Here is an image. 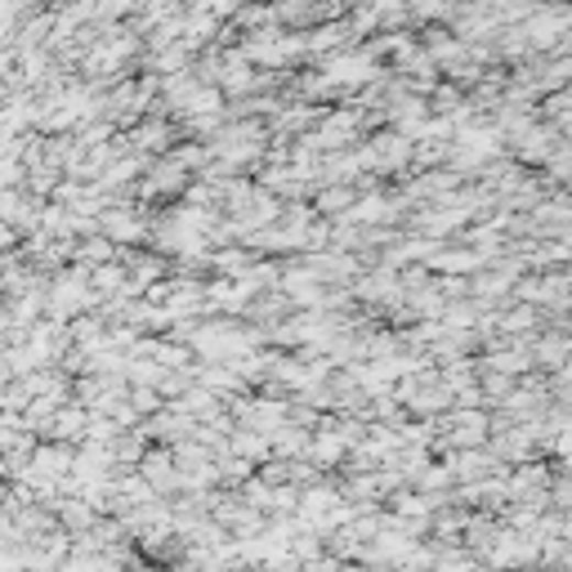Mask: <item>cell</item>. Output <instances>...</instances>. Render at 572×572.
I'll list each match as a JSON object with an SVG mask.
<instances>
[{"instance_id": "cell-1", "label": "cell", "mask_w": 572, "mask_h": 572, "mask_svg": "<svg viewBox=\"0 0 572 572\" xmlns=\"http://www.w3.org/2000/svg\"><path fill=\"white\" fill-rule=\"evenodd\" d=\"M532 358L546 367V372H563L568 358H572V336L568 331H546L532 340Z\"/></svg>"}, {"instance_id": "cell-2", "label": "cell", "mask_w": 572, "mask_h": 572, "mask_svg": "<svg viewBox=\"0 0 572 572\" xmlns=\"http://www.w3.org/2000/svg\"><path fill=\"white\" fill-rule=\"evenodd\" d=\"M554 148H559V130H554V125H541V130L532 125V130L524 134V148H519V157H524L528 166H532V162H537V166H546V162L554 157Z\"/></svg>"}, {"instance_id": "cell-3", "label": "cell", "mask_w": 572, "mask_h": 572, "mask_svg": "<svg viewBox=\"0 0 572 572\" xmlns=\"http://www.w3.org/2000/svg\"><path fill=\"white\" fill-rule=\"evenodd\" d=\"M532 327H537V309L532 305H519V309H510L506 318H501V331H519L524 340H528Z\"/></svg>"}]
</instances>
